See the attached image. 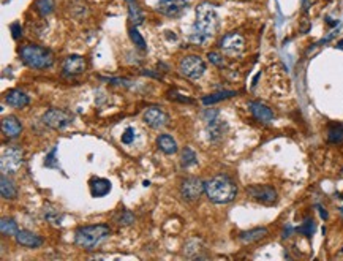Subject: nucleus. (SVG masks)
<instances>
[{
    "mask_svg": "<svg viewBox=\"0 0 343 261\" xmlns=\"http://www.w3.org/2000/svg\"><path fill=\"white\" fill-rule=\"evenodd\" d=\"M220 27V19L215 8L210 4H200L196 7V21L190 33V42L195 45H204L210 40Z\"/></svg>",
    "mask_w": 343,
    "mask_h": 261,
    "instance_id": "obj_1",
    "label": "nucleus"
},
{
    "mask_svg": "<svg viewBox=\"0 0 343 261\" xmlns=\"http://www.w3.org/2000/svg\"><path fill=\"white\" fill-rule=\"evenodd\" d=\"M237 192H239V189L228 174H217L204 182L206 197L214 204L233 203L237 197Z\"/></svg>",
    "mask_w": 343,
    "mask_h": 261,
    "instance_id": "obj_2",
    "label": "nucleus"
},
{
    "mask_svg": "<svg viewBox=\"0 0 343 261\" xmlns=\"http://www.w3.org/2000/svg\"><path fill=\"white\" fill-rule=\"evenodd\" d=\"M109 236H111V228L108 225L104 223L86 225V227H79L74 231V242L76 245L81 247V249L94 250Z\"/></svg>",
    "mask_w": 343,
    "mask_h": 261,
    "instance_id": "obj_3",
    "label": "nucleus"
},
{
    "mask_svg": "<svg viewBox=\"0 0 343 261\" xmlns=\"http://www.w3.org/2000/svg\"><path fill=\"white\" fill-rule=\"evenodd\" d=\"M19 57L27 67L35 70H46L54 65V56H52V52L45 46L33 45V43L24 45L19 49Z\"/></svg>",
    "mask_w": 343,
    "mask_h": 261,
    "instance_id": "obj_4",
    "label": "nucleus"
},
{
    "mask_svg": "<svg viewBox=\"0 0 343 261\" xmlns=\"http://www.w3.org/2000/svg\"><path fill=\"white\" fill-rule=\"evenodd\" d=\"M179 73L187 78V80H200V78L206 73V62L196 54H188L185 57H182L179 62Z\"/></svg>",
    "mask_w": 343,
    "mask_h": 261,
    "instance_id": "obj_5",
    "label": "nucleus"
},
{
    "mask_svg": "<svg viewBox=\"0 0 343 261\" xmlns=\"http://www.w3.org/2000/svg\"><path fill=\"white\" fill-rule=\"evenodd\" d=\"M245 36L239 32H230L225 33L218 42V48L225 56L228 57H237L245 51Z\"/></svg>",
    "mask_w": 343,
    "mask_h": 261,
    "instance_id": "obj_6",
    "label": "nucleus"
},
{
    "mask_svg": "<svg viewBox=\"0 0 343 261\" xmlns=\"http://www.w3.org/2000/svg\"><path fill=\"white\" fill-rule=\"evenodd\" d=\"M24 163V152L18 146H10L2 154V173L4 174H16Z\"/></svg>",
    "mask_w": 343,
    "mask_h": 261,
    "instance_id": "obj_7",
    "label": "nucleus"
},
{
    "mask_svg": "<svg viewBox=\"0 0 343 261\" xmlns=\"http://www.w3.org/2000/svg\"><path fill=\"white\" fill-rule=\"evenodd\" d=\"M42 122L52 130H63L73 122V114L68 111H63V109L51 108L43 114Z\"/></svg>",
    "mask_w": 343,
    "mask_h": 261,
    "instance_id": "obj_8",
    "label": "nucleus"
},
{
    "mask_svg": "<svg viewBox=\"0 0 343 261\" xmlns=\"http://www.w3.org/2000/svg\"><path fill=\"white\" fill-rule=\"evenodd\" d=\"M245 192L250 200L264 206H272L279 200V193L272 185H248Z\"/></svg>",
    "mask_w": 343,
    "mask_h": 261,
    "instance_id": "obj_9",
    "label": "nucleus"
},
{
    "mask_svg": "<svg viewBox=\"0 0 343 261\" xmlns=\"http://www.w3.org/2000/svg\"><path fill=\"white\" fill-rule=\"evenodd\" d=\"M204 193V182L198 177H187L180 184V195L185 201H196Z\"/></svg>",
    "mask_w": 343,
    "mask_h": 261,
    "instance_id": "obj_10",
    "label": "nucleus"
},
{
    "mask_svg": "<svg viewBox=\"0 0 343 261\" xmlns=\"http://www.w3.org/2000/svg\"><path fill=\"white\" fill-rule=\"evenodd\" d=\"M190 5V0H158L157 11L168 18H177Z\"/></svg>",
    "mask_w": 343,
    "mask_h": 261,
    "instance_id": "obj_11",
    "label": "nucleus"
},
{
    "mask_svg": "<svg viewBox=\"0 0 343 261\" xmlns=\"http://www.w3.org/2000/svg\"><path fill=\"white\" fill-rule=\"evenodd\" d=\"M144 122H146L150 128L160 130L169 124V114L160 106H150L144 111Z\"/></svg>",
    "mask_w": 343,
    "mask_h": 261,
    "instance_id": "obj_12",
    "label": "nucleus"
},
{
    "mask_svg": "<svg viewBox=\"0 0 343 261\" xmlns=\"http://www.w3.org/2000/svg\"><path fill=\"white\" fill-rule=\"evenodd\" d=\"M248 109L258 122L264 124V125L271 124L275 117L274 111L262 101H248Z\"/></svg>",
    "mask_w": 343,
    "mask_h": 261,
    "instance_id": "obj_13",
    "label": "nucleus"
},
{
    "mask_svg": "<svg viewBox=\"0 0 343 261\" xmlns=\"http://www.w3.org/2000/svg\"><path fill=\"white\" fill-rule=\"evenodd\" d=\"M87 68L86 59L83 56H68L62 63V71L67 76H78L83 74Z\"/></svg>",
    "mask_w": 343,
    "mask_h": 261,
    "instance_id": "obj_14",
    "label": "nucleus"
},
{
    "mask_svg": "<svg viewBox=\"0 0 343 261\" xmlns=\"http://www.w3.org/2000/svg\"><path fill=\"white\" fill-rule=\"evenodd\" d=\"M4 100L8 106L16 108V109H22L30 103V97L19 89H11V90H8V92H5Z\"/></svg>",
    "mask_w": 343,
    "mask_h": 261,
    "instance_id": "obj_15",
    "label": "nucleus"
},
{
    "mask_svg": "<svg viewBox=\"0 0 343 261\" xmlns=\"http://www.w3.org/2000/svg\"><path fill=\"white\" fill-rule=\"evenodd\" d=\"M16 244L21 247H25V249H38V247L43 245V239L38 236V234L27 231V230H19L16 233Z\"/></svg>",
    "mask_w": 343,
    "mask_h": 261,
    "instance_id": "obj_16",
    "label": "nucleus"
},
{
    "mask_svg": "<svg viewBox=\"0 0 343 261\" xmlns=\"http://www.w3.org/2000/svg\"><path fill=\"white\" fill-rule=\"evenodd\" d=\"M22 132V124L16 116H5L2 119V133L7 138H18Z\"/></svg>",
    "mask_w": 343,
    "mask_h": 261,
    "instance_id": "obj_17",
    "label": "nucleus"
},
{
    "mask_svg": "<svg viewBox=\"0 0 343 261\" xmlns=\"http://www.w3.org/2000/svg\"><path fill=\"white\" fill-rule=\"evenodd\" d=\"M89 189H90V195L94 198H103L111 192V182L108 179L94 177L89 182Z\"/></svg>",
    "mask_w": 343,
    "mask_h": 261,
    "instance_id": "obj_18",
    "label": "nucleus"
},
{
    "mask_svg": "<svg viewBox=\"0 0 343 261\" xmlns=\"http://www.w3.org/2000/svg\"><path fill=\"white\" fill-rule=\"evenodd\" d=\"M268 234H269L268 228L258 227V228H253V230H247V231L239 233V241L242 244H253V242H258L261 239H264Z\"/></svg>",
    "mask_w": 343,
    "mask_h": 261,
    "instance_id": "obj_19",
    "label": "nucleus"
},
{
    "mask_svg": "<svg viewBox=\"0 0 343 261\" xmlns=\"http://www.w3.org/2000/svg\"><path fill=\"white\" fill-rule=\"evenodd\" d=\"M157 147L160 149L163 154H166V155H174L179 151L176 139L171 136V135H168V133L158 135V138H157Z\"/></svg>",
    "mask_w": 343,
    "mask_h": 261,
    "instance_id": "obj_20",
    "label": "nucleus"
},
{
    "mask_svg": "<svg viewBox=\"0 0 343 261\" xmlns=\"http://www.w3.org/2000/svg\"><path fill=\"white\" fill-rule=\"evenodd\" d=\"M0 193H2L4 200H15L18 197V189L7 174H2V179H0Z\"/></svg>",
    "mask_w": 343,
    "mask_h": 261,
    "instance_id": "obj_21",
    "label": "nucleus"
},
{
    "mask_svg": "<svg viewBox=\"0 0 343 261\" xmlns=\"http://www.w3.org/2000/svg\"><path fill=\"white\" fill-rule=\"evenodd\" d=\"M207 133H209V139L210 141H218L220 138H223V133H225V125L218 119V116L214 117V119L207 121Z\"/></svg>",
    "mask_w": 343,
    "mask_h": 261,
    "instance_id": "obj_22",
    "label": "nucleus"
},
{
    "mask_svg": "<svg viewBox=\"0 0 343 261\" xmlns=\"http://www.w3.org/2000/svg\"><path fill=\"white\" fill-rule=\"evenodd\" d=\"M327 142H331V144H341L343 124H331L327 127Z\"/></svg>",
    "mask_w": 343,
    "mask_h": 261,
    "instance_id": "obj_23",
    "label": "nucleus"
},
{
    "mask_svg": "<svg viewBox=\"0 0 343 261\" xmlns=\"http://www.w3.org/2000/svg\"><path fill=\"white\" fill-rule=\"evenodd\" d=\"M234 95H237L236 90H220V92L206 95V97L203 98V103L209 106V104H215V103H218V101L228 100V98H231V97H234Z\"/></svg>",
    "mask_w": 343,
    "mask_h": 261,
    "instance_id": "obj_24",
    "label": "nucleus"
},
{
    "mask_svg": "<svg viewBox=\"0 0 343 261\" xmlns=\"http://www.w3.org/2000/svg\"><path fill=\"white\" fill-rule=\"evenodd\" d=\"M33 7H35V10H36V13L40 16L46 18V16L51 15L52 11H54L56 4H54V0H35Z\"/></svg>",
    "mask_w": 343,
    "mask_h": 261,
    "instance_id": "obj_25",
    "label": "nucleus"
},
{
    "mask_svg": "<svg viewBox=\"0 0 343 261\" xmlns=\"http://www.w3.org/2000/svg\"><path fill=\"white\" fill-rule=\"evenodd\" d=\"M0 231H2L4 236H16L19 228H18V223L13 218L4 217L2 221H0Z\"/></svg>",
    "mask_w": 343,
    "mask_h": 261,
    "instance_id": "obj_26",
    "label": "nucleus"
},
{
    "mask_svg": "<svg viewBox=\"0 0 343 261\" xmlns=\"http://www.w3.org/2000/svg\"><path fill=\"white\" fill-rule=\"evenodd\" d=\"M128 18H130V21L133 22L135 25L142 24V21H144V13H142V10L139 8L138 4L130 2V7H128Z\"/></svg>",
    "mask_w": 343,
    "mask_h": 261,
    "instance_id": "obj_27",
    "label": "nucleus"
},
{
    "mask_svg": "<svg viewBox=\"0 0 343 261\" xmlns=\"http://www.w3.org/2000/svg\"><path fill=\"white\" fill-rule=\"evenodd\" d=\"M198 163V157L195 154V151L192 147H185L182 151V157H180V165L182 168H190L193 165Z\"/></svg>",
    "mask_w": 343,
    "mask_h": 261,
    "instance_id": "obj_28",
    "label": "nucleus"
},
{
    "mask_svg": "<svg viewBox=\"0 0 343 261\" xmlns=\"http://www.w3.org/2000/svg\"><path fill=\"white\" fill-rule=\"evenodd\" d=\"M315 230H316V225H315V221L310 217L302 221V225L297 228V231L302 234V236H306V238H312L315 234Z\"/></svg>",
    "mask_w": 343,
    "mask_h": 261,
    "instance_id": "obj_29",
    "label": "nucleus"
},
{
    "mask_svg": "<svg viewBox=\"0 0 343 261\" xmlns=\"http://www.w3.org/2000/svg\"><path fill=\"white\" fill-rule=\"evenodd\" d=\"M128 33H130V40L133 42V45H135L138 49H146V48H147V46H146V40H144L142 35L138 32L136 25H135V27H131V29L128 30Z\"/></svg>",
    "mask_w": 343,
    "mask_h": 261,
    "instance_id": "obj_30",
    "label": "nucleus"
},
{
    "mask_svg": "<svg viewBox=\"0 0 343 261\" xmlns=\"http://www.w3.org/2000/svg\"><path fill=\"white\" fill-rule=\"evenodd\" d=\"M116 221H117V225L127 227V225H131V223H133V221H135V217H133V214H131L130 211H121L119 217H116Z\"/></svg>",
    "mask_w": 343,
    "mask_h": 261,
    "instance_id": "obj_31",
    "label": "nucleus"
},
{
    "mask_svg": "<svg viewBox=\"0 0 343 261\" xmlns=\"http://www.w3.org/2000/svg\"><path fill=\"white\" fill-rule=\"evenodd\" d=\"M135 138H136L135 128L133 127H128L125 132H124V135H122V142H124V144H131V142L135 141Z\"/></svg>",
    "mask_w": 343,
    "mask_h": 261,
    "instance_id": "obj_32",
    "label": "nucleus"
},
{
    "mask_svg": "<svg viewBox=\"0 0 343 261\" xmlns=\"http://www.w3.org/2000/svg\"><path fill=\"white\" fill-rule=\"evenodd\" d=\"M207 59H209L210 63L217 65V67H223V65H225V59H223V56L218 54V52H209Z\"/></svg>",
    "mask_w": 343,
    "mask_h": 261,
    "instance_id": "obj_33",
    "label": "nucleus"
},
{
    "mask_svg": "<svg viewBox=\"0 0 343 261\" xmlns=\"http://www.w3.org/2000/svg\"><path fill=\"white\" fill-rule=\"evenodd\" d=\"M45 217L51 221V223L60 225V215H59V211H56V209H52V211H45Z\"/></svg>",
    "mask_w": 343,
    "mask_h": 261,
    "instance_id": "obj_34",
    "label": "nucleus"
},
{
    "mask_svg": "<svg viewBox=\"0 0 343 261\" xmlns=\"http://www.w3.org/2000/svg\"><path fill=\"white\" fill-rule=\"evenodd\" d=\"M10 29H11V32H13V38H15V40H18V38L22 35V29H21V24H19V22L11 24V25H10Z\"/></svg>",
    "mask_w": 343,
    "mask_h": 261,
    "instance_id": "obj_35",
    "label": "nucleus"
},
{
    "mask_svg": "<svg viewBox=\"0 0 343 261\" xmlns=\"http://www.w3.org/2000/svg\"><path fill=\"white\" fill-rule=\"evenodd\" d=\"M316 209H318V212H320L321 218H323V220H327V217H329V215H327V212H326V209H324L321 204H316Z\"/></svg>",
    "mask_w": 343,
    "mask_h": 261,
    "instance_id": "obj_36",
    "label": "nucleus"
},
{
    "mask_svg": "<svg viewBox=\"0 0 343 261\" xmlns=\"http://www.w3.org/2000/svg\"><path fill=\"white\" fill-rule=\"evenodd\" d=\"M291 233H293V227H291V225H288V227L285 228L283 234H282V238H283V239H288L289 236H291Z\"/></svg>",
    "mask_w": 343,
    "mask_h": 261,
    "instance_id": "obj_37",
    "label": "nucleus"
},
{
    "mask_svg": "<svg viewBox=\"0 0 343 261\" xmlns=\"http://www.w3.org/2000/svg\"><path fill=\"white\" fill-rule=\"evenodd\" d=\"M127 2H133V0H127Z\"/></svg>",
    "mask_w": 343,
    "mask_h": 261,
    "instance_id": "obj_38",
    "label": "nucleus"
},
{
    "mask_svg": "<svg viewBox=\"0 0 343 261\" xmlns=\"http://www.w3.org/2000/svg\"><path fill=\"white\" fill-rule=\"evenodd\" d=\"M341 200H343V195H341Z\"/></svg>",
    "mask_w": 343,
    "mask_h": 261,
    "instance_id": "obj_39",
    "label": "nucleus"
}]
</instances>
